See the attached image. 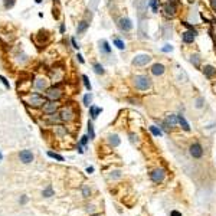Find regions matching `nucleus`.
<instances>
[{
    "label": "nucleus",
    "mask_w": 216,
    "mask_h": 216,
    "mask_svg": "<svg viewBox=\"0 0 216 216\" xmlns=\"http://www.w3.org/2000/svg\"><path fill=\"white\" fill-rule=\"evenodd\" d=\"M133 82L138 91H147L151 88V79L147 75H136L133 78Z\"/></svg>",
    "instance_id": "nucleus-1"
},
{
    "label": "nucleus",
    "mask_w": 216,
    "mask_h": 216,
    "mask_svg": "<svg viewBox=\"0 0 216 216\" xmlns=\"http://www.w3.org/2000/svg\"><path fill=\"white\" fill-rule=\"evenodd\" d=\"M163 13L166 17H170V19L177 15V4L175 0H169L167 3L163 4Z\"/></svg>",
    "instance_id": "nucleus-2"
},
{
    "label": "nucleus",
    "mask_w": 216,
    "mask_h": 216,
    "mask_svg": "<svg viewBox=\"0 0 216 216\" xmlns=\"http://www.w3.org/2000/svg\"><path fill=\"white\" fill-rule=\"evenodd\" d=\"M25 101H26V104L32 105V107H42V105L46 104L45 98L42 95H39V94H30V95H28L25 98Z\"/></svg>",
    "instance_id": "nucleus-3"
},
{
    "label": "nucleus",
    "mask_w": 216,
    "mask_h": 216,
    "mask_svg": "<svg viewBox=\"0 0 216 216\" xmlns=\"http://www.w3.org/2000/svg\"><path fill=\"white\" fill-rule=\"evenodd\" d=\"M62 97V89L59 87H49L46 89V98L50 101H58Z\"/></svg>",
    "instance_id": "nucleus-4"
},
{
    "label": "nucleus",
    "mask_w": 216,
    "mask_h": 216,
    "mask_svg": "<svg viewBox=\"0 0 216 216\" xmlns=\"http://www.w3.org/2000/svg\"><path fill=\"white\" fill-rule=\"evenodd\" d=\"M59 117H61V121H67V123H69V121L74 120L75 112H74V110H72L71 105L63 107L62 110H61V112H59Z\"/></svg>",
    "instance_id": "nucleus-5"
},
{
    "label": "nucleus",
    "mask_w": 216,
    "mask_h": 216,
    "mask_svg": "<svg viewBox=\"0 0 216 216\" xmlns=\"http://www.w3.org/2000/svg\"><path fill=\"white\" fill-rule=\"evenodd\" d=\"M150 62H151V56L147 54H140L137 56H134V59H133L134 67H144V65H147Z\"/></svg>",
    "instance_id": "nucleus-6"
},
{
    "label": "nucleus",
    "mask_w": 216,
    "mask_h": 216,
    "mask_svg": "<svg viewBox=\"0 0 216 216\" xmlns=\"http://www.w3.org/2000/svg\"><path fill=\"white\" fill-rule=\"evenodd\" d=\"M189 153L193 158H200L203 156V147L200 143H192L189 147Z\"/></svg>",
    "instance_id": "nucleus-7"
},
{
    "label": "nucleus",
    "mask_w": 216,
    "mask_h": 216,
    "mask_svg": "<svg viewBox=\"0 0 216 216\" xmlns=\"http://www.w3.org/2000/svg\"><path fill=\"white\" fill-rule=\"evenodd\" d=\"M164 177H166V170L162 169V167H158V169H156V170H153L150 173V179L153 180L154 183H162L164 180Z\"/></svg>",
    "instance_id": "nucleus-8"
},
{
    "label": "nucleus",
    "mask_w": 216,
    "mask_h": 216,
    "mask_svg": "<svg viewBox=\"0 0 216 216\" xmlns=\"http://www.w3.org/2000/svg\"><path fill=\"white\" fill-rule=\"evenodd\" d=\"M19 158H20L22 163L29 164V163L33 162V153H32L30 150H22L20 153H19Z\"/></svg>",
    "instance_id": "nucleus-9"
},
{
    "label": "nucleus",
    "mask_w": 216,
    "mask_h": 216,
    "mask_svg": "<svg viewBox=\"0 0 216 216\" xmlns=\"http://www.w3.org/2000/svg\"><path fill=\"white\" fill-rule=\"evenodd\" d=\"M118 26L124 32H130V30L133 29V23H131V20H130L128 17H121L120 20H118Z\"/></svg>",
    "instance_id": "nucleus-10"
},
{
    "label": "nucleus",
    "mask_w": 216,
    "mask_h": 216,
    "mask_svg": "<svg viewBox=\"0 0 216 216\" xmlns=\"http://www.w3.org/2000/svg\"><path fill=\"white\" fill-rule=\"evenodd\" d=\"M56 110H58V104H56V101H49V102H46V104L43 105V112L48 114V115L55 114Z\"/></svg>",
    "instance_id": "nucleus-11"
},
{
    "label": "nucleus",
    "mask_w": 216,
    "mask_h": 216,
    "mask_svg": "<svg viewBox=\"0 0 216 216\" xmlns=\"http://www.w3.org/2000/svg\"><path fill=\"white\" fill-rule=\"evenodd\" d=\"M164 72H166V67L163 63H154L151 67V74L156 75V76H162Z\"/></svg>",
    "instance_id": "nucleus-12"
},
{
    "label": "nucleus",
    "mask_w": 216,
    "mask_h": 216,
    "mask_svg": "<svg viewBox=\"0 0 216 216\" xmlns=\"http://www.w3.org/2000/svg\"><path fill=\"white\" fill-rule=\"evenodd\" d=\"M35 88L37 91H46L48 89V79L46 78H37L35 81Z\"/></svg>",
    "instance_id": "nucleus-13"
},
{
    "label": "nucleus",
    "mask_w": 216,
    "mask_h": 216,
    "mask_svg": "<svg viewBox=\"0 0 216 216\" xmlns=\"http://www.w3.org/2000/svg\"><path fill=\"white\" fill-rule=\"evenodd\" d=\"M179 124V118H177V114H169L166 117V125L167 127H176Z\"/></svg>",
    "instance_id": "nucleus-14"
},
{
    "label": "nucleus",
    "mask_w": 216,
    "mask_h": 216,
    "mask_svg": "<svg viewBox=\"0 0 216 216\" xmlns=\"http://www.w3.org/2000/svg\"><path fill=\"white\" fill-rule=\"evenodd\" d=\"M202 72L205 74V76H208V78H213L216 75V68L213 65H205L202 68Z\"/></svg>",
    "instance_id": "nucleus-15"
},
{
    "label": "nucleus",
    "mask_w": 216,
    "mask_h": 216,
    "mask_svg": "<svg viewBox=\"0 0 216 216\" xmlns=\"http://www.w3.org/2000/svg\"><path fill=\"white\" fill-rule=\"evenodd\" d=\"M177 118H179V124H180V127H182V130L183 131H190V125H189V123L186 121V118H184V115L183 114H179L177 115Z\"/></svg>",
    "instance_id": "nucleus-16"
},
{
    "label": "nucleus",
    "mask_w": 216,
    "mask_h": 216,
    "mask_svg": "<svg viewBox=\"0 0 216 216\" xmlns=\"http://www.w3.org/2000/svg\"><path fill=\"white\" fill-rule=\"evenodd\" d=\"M89 28V23L87 20H81L78 23V28H76V33L78 35H82L84 32H87V29Z\"/></svg>",
    "instance_id": "nucleus-17"
},
{
    "label": "nucleus",
    "mask_w": 216,
    "mask_h": 216,
    "mask_svg": "<svg viewBox=\"0 0 216 216\" xmlns=\"http://www.w3.org/2000/svg\"><path fill=\"white\" fill-rule=\"evenodd\" d=\"M108 143H110L112 147H118L120 143H121V140L117 134H110V136H108Z\"/></svg>",
    "instance_id": "nucleus-18"
},
{
    "label": "nucleus",
    "mask_w": 216,
    "mask_h": 216,
    "mask_svg": "<svg viewBox=\"0 0 216 216\" xmlns=\"http://www.w3.org/2000/svg\"><path fill=\"white\" fill-rule=\"evenodd\" d=\"M101 112H102V108L97 107V105H91V107H89V114H91V118H92V120H95V118L100 115Z\"/></svg>",
    "instance_id": "nucleus-19"
},
{
    "label": "nucleus",
    "mask_w": 216,
    "mask_h": 216,
    "mask_svg": "<svg viewBox=\"0 0 216 216\" xmlns=\"http://www.w3.org/2000/svg\"><path fill=\"white\" fill-rule=\"evenodd\" d=\"M149 130L151 131V134L153 136H156V137H163V131L160 127H157V125H150Z\"/></svg>",
    "instance_id": "nucleus-20"
},
{
    "label": "nucleus",
    "mask_w": 216,
    "mask_h": 216,
    "mask_svg": "<svg viewBox=\"0 0 216 216\" xmlns=\"http://www.w3.org/2000/svg\"><path fill=\"white\" fill-rule=\"evenodd\" d=\"M100 48H101V52L111 54V48H110V43L107 41H100Z\"/></svg>",
    "instance_id": "nucleus-21"
},
{
    "label": "nucleus",
    "mask_w": 216,
    "mask_h": 216,
    "mask_svg": "<svg viewBox=\"0 0 216 216\" xmlns=\"http://www.w3.org/2000/svg\"><path fill=\"white\" fill-rule=\"evenodd\" d=\"M94 72H95L97 75H104L105 74V71H104V67L101 65V63H98V62H95L94 63Z\"/></svg>",
    "instance_id": "nucleus-22"
},
{
    "label": "nucleus",
    "mask_w": 216,
    "mask_h": 216,
    "mask_svg": "<svg viewBox=\"0 0 216 216\" xmlns=\"http://www.w3.org/2000/svg\"><path fill=\"white\" fill-rule=\"evenodd\" d=\"M42 196H43V197H50V196H54V187L49 184L45 190L42 192Z\"/></svg>",
    "instance_id": "nucleus-23"
},
{
    "label": "nucleus",
    "mask_w": 216,
    "mask_h": 216,
    "mask_svg": "<svg viewBox=\"0 0 216 216\" xmlns=\"http://www.w3.org/2000/svg\"><path fill=\"white\" fill-rule=\"evenodd\" d=\"M195 107L196 108H203L205 107V98L203 97H197L195 100Z\"/></svg>",
    "instance_id": "nucleus-24"
},
{
    "label": "nucleus",
    "mask_w": 216,
    "mask_h": 216,
    "mask_svg": "<svg viewBox=\"0 0 216 216\" xmlns=\"http://www.w3.org/2000/svg\"><path fill=\"white\" fill-rule=\"evenodd\" d=\"M54 131L58 134V136H63V134L67 133V128H65V127H62V125H55Z\"/></svg>",
    "instance_id": "nucleus-25"
},
{
    "label": "nucleus",
    "mask_w": 216,
    "mask_h": 216,
    "mask_svg": "<svg viewBox=\"0 0 216 216\" xmlns=\"http://www.w3.org/2000/svg\"><path fill=\"white\" fill-rule=\"evenodd\" d=\"M190 62L193 63V65H195L196 68H199V63H200V56H199V55H192Z\"/></svg>",
    "instance_id": "nucleus-26"
},
{
    "label": "nucleus",
    "mask_w": 216,
    "mask_h": 216,
    "mask_svg": "<svg viewBox=\"0 0 216 216\" xmlns=\"http://www.w3.org/2000/svg\"><path fill=\"white\" fill-rule=\"evenodd\" d=\"M157 4H158V0H150L149 6H150V7H151V10H153L154 13H157V12H158V7H157Z\"/></svg>",
    "instance_id": "nucleus-27"
},
{
    "label": "nucleus",
    "mask_w": 216,
    "mask_h": 216,
    "mask_svg": "<svg viewBox=\"0 0 216 216\" xmlns=\"http://www.w3.org/2000/svg\"><path fill=\"white\" fill-rule=\"evenodd\" d=\"M89 195H91V189H89V186H88V184H84L82 186V196L84 197H89Z\"/></svg>",
    "instance_id": "nucleus-28"
},
{
    "label": "nucleus",
    "mask_w": 216,
    "mask_h": 216,
    "mask_svg": "<svg viewBox=\"0 0 216 216\" xmlns=\"http://www.w3.org/2000/svg\"><path fill=\"white\" fill-rule=\"evenodd\" d=\"M114 45H115L117 48H118V49H121V50H123V49H125L124 42L121 41V39H117V37H115V39H114Z\"/></svg>",
    "instance_id": "nucleus-29"
},
{
    "label": "nucleus",
    "mask_w": 216,
    "mask_h": 216,
    "mask_svg": "<svg viewBox=\"0 0 216 216\" xmlns=\"http://www.w3.org/2000/svg\"><path fill=\"white\" fill-rule=\"evenodd\" d=\"M88 136H89V138H94L95 137V133H94V125H92V123H88Z\"/></svg>",
    "instance_id": "nucleus-30"
},
{
    "label": "nucleus",
    "mask_w": 216,
    "mask_h": 216,
    "mask_svg": "<svg viewBox=\"0 0 216 216\" xmlns=\"http://www.w3.org/2000/svg\"><path fill=\"white\" fill-rule=\"evenodd\" d=\"M92 101V94L89 92V94H87V95L84 97V105H87V107H89V104H91Z\"/></svg>",
    "instance_id": "nucleus-31"
},
{
    "label": "nucleus",
    "mask_w": 216,
    "mask_h": 216,
    "mask_svg": "<svg viewBox=\"0 0 216 216\" xmlns=\"http://www.w3.org/2000/svg\"><path fill=\"white\" fill-rule=\"evenodd\" d=\"M48 156L52 158H55V160H58V162H63V157L62 156H59V154L56 153H52V151H48Z\"/></svg>",
    "instance_id": "nucleus-32"
},
{
    "label": "nucleus",
    "mask_w": 216,
    "mask_h": 216,
    "mask_svg": "<svg viewBox=\"0 0 216 216\" xmlns=\"http://www.w3.org/2000/svg\"><path fill=\"white\" fill-rule=\"evenodd\" d=\"M82 79H84V85H85V88H87L88 91H91V84H89V79H88V76H87V75H84Z\"/></svg>",
    "instance_id": "nucleus-33"
},
{
    "label": "nucleus",
    "mask_w": 216,
    "mask_h": 216,
    "mask_svg": "<svg viewBox=\"0 0 216 216\" xmlns=\"http://www.w3.org/2000/svg\"><path fill=\"white\" fill-rule=\"evenodd\" d=\"M15 6V0H4V7L6 9H12Z\"/></svg>",
    "instance_id": "nucleus-34"
},
{
    "label": "nucleus",
    "mask_w": 216,
    "mask_h": 216,
    "mask_svg": "<svg viewBox=\"0 0 216 216\" xmlns=\"http://www.w3.org/2000/svg\"><path fill=\"white\" fill-rule=\"evenodd\" d=\"M110 177H111V179H118V177H121V171H112L111 175H110Z\"/></svg>",
    "instance_id": "nucleus-35"
},
{
    "label": "nucleus",
    "mask_w": 216,
    "mask_h": 216,
    "mask_svg": "<svg viewBox=\"0 0 216 216\" xmlns=\"http://www.w3.org/2000/svg\"><path fill=\"white\" fill-rule=\"evenodd\" d=\"M162 50H163V52H171V50H173V46H171V45H164L162 48Z\"/></svg>",
    "instance_id": "nucleus-36"
},
{
    "label": "nucleus",
    "mask_w": 216,
    "mask_h": 216,
    "mask_svg": "<svg viewBox=\"0 0 216 216\" xmlns=\"http://www.w3.org/2000/svg\"><path fill=\"white\" fill-rule=\"evenodd\" d=\"M0 81L3 82V85H4V87H6V88H9V82H7V79L4 78L3 75H0Z\"/></svg>",
    "instance_id": "nucleus-37"
},
{
    "label": "nucleus",
    "mask_w": 216,
    "mask_h": 216,
    "mask_svg": "<svg viewBox=\"0 0 216 216\" xmlns=\"http://www.w3.org/2000/svg\"><path fill=\"white\" fill-rule=\"evenodd\" d=\"M130 141L133 143V144H134V143H137V136L131 133V134H130Z\"/></svg>",
    "instance_id": "nucleus-38"
},
{
    "label": "nucleus",
    "mask_w": 216,
    "mask_h": 216,
    "mask_svg": "<svg viewBox=\"0 0 216 216\" xmlns=\"http://www.w3.org/2000/svg\"><path fill=\"white\" fill-rule=\"evenodd\" d=\"M87 143H88V136H84V137H81V144L87 145Z\"/></svg>",
    "instance_id": "nucleus-39"
},
{
    "label": "nucleus",
    "mask_w": 216,
    "mask_h": 216,
    "mask_svg": "<svg viewBox=\"0 0 216 216\" xmlns=\"http://www.w3.org/2000/svg\"><path fill=\"white\" fill-rule=\"evenodd\" d=\"M71 43H72V46H74L75 49H79V46H78V43H76V41H75L74 37H72V39H71Z\"/></svg>",
    "instance_id": "nucleus-40"
},
{
    "label": "nucleus",
    "mask_w": 216,
    "mask_h": 216,
    "mask_svg": "<svg viewBox=\"0 0 216 216\" xmlns=\"http://www.w3.org/2000/svg\"><path fill=\"white\" fill-rule=\"evenodd\" d=\"M170 216H182V213L179 210H171L170 212Z\"/></svg>",
    "instance_id": "nucleus-41"
},
{
    "label": "nucleus",
    "mask_w": 216,
    "mask_h": 216,
    "mask_svg": "<svg viewBox=\"0 0 216 216\" xmlns=\"http://www.w3.org/2000/svg\"><path fill=\"white\" fill-rule=\"evenodd\" d=\"M212 35H213V37L216 39V23H213V26H212Z\"/></svg>",
    "instance_id": "nucleus-42"
},
{
    "label": "nucleus",
    "mask_w": 216,
    "mask_h": 216,
    "mask_svg": "<svg viewBox=\"0 0 216 216\" xmlns=\"http://www.w3.org/2000/svg\"><path fill=\"white\" fill-rule=\"evenodd\" d=\"M94 209H95V206H94V205H91V206H87V212H94Z\"/></svg>",
    "instance_id": "nucleus-43"
},
{
    "label": "nucleus",
    "mask_w": 216,
    "mask_h": 216,
    "mask_svg": "<svg viewBox=\"0 0 216 216\" xmlns=\"http://www.w3.org/2000/svg\"><path fill=\"white\" fill-rule=\"evenodd\" d=\"M210 6H212V9L216 12V0H210Z\"/></svg>",
    "instance_id": "nucleus-44"
},
{
    "label": "nucleus",
    "mask_w": 216,
    "mask_h": 216,
    "mask_svg": "<svg viewBox=\"0 0 216 216\" xmlns=\"http://www.w3.org/2000/svg\"><path fill=\"white\" fill-rule=\"evenodd\" d=\"M76 58H78V61H79V62H81V63H84V62H85V61H84V58H82V55H76Z\"/></svg>",
    "instance_id": "nucleus-45"
},
{
    "label": "nucleus",
    "mask_w": 216,
    "mask_h": 216,
    "mask_svg": "<svg viewBox=\"0 0 216 216\" xmlns=\"http://www.w3.org/2000/svg\"><path fill=\"white\" fill-rule=\"evenodd\" d=\"M94 171V167H88L87 169V173H92Z\"/></svg>",
    "instance_id": "nucleus-46"
},
{
    "label": "nucleus",
    "mask_w": 216,
    "mask_h": 216,
    "mask_svg": "<svg viewBox=\"0 0 216 216\" xmlns=\"http://www.w3.org/2000/svg\"><path fill=\"white\" fill-rule=\"evenodd\" d=\"M28 202V197H22L20 199V203H26Z\"/></svg>",
    "instance_id": "nucleus-47"
},
{
    "label": "nucleus",
    "mask_w": 216,
    "mask_h": 216,
    "mask_svg": "<svg viewBox=\"0 0 216 216\" xmlns=\"http://www.w3.org/2000/svg\"><path fill=\"white\" fill-rule=\"evenodd\" d=\"M89 216H102V215H100V213H94V215H89Z\"/></svg>",
    "instance_id": "nucleus-48"
},
{
    "label": "nucleus",
    "mask_w": 216,
    "mask_h": 216,
    "mask_svg": "<svg viewBox=\"0 0 216 216\" xmlns=\"http://www.w3.org/2000/svg\"><path fill=\"white\" fill-rule=\"evenodd\" d=\"M2 158H3V156H2V153H0V160H2Z\"/></svg>",
    "instance_id": "nucleus-49"
}]
</instances>
